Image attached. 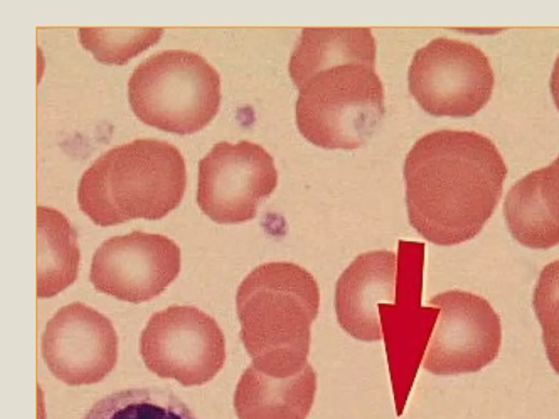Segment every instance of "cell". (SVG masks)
Returning <instances> with one entry per match:
<instances>
[{
    "label": "cell",
    "instance_id": "1",
    "mask_svg": "<svg viewBox=\"0 0 559 419\" xmlns=\"http://www.w3.org/2000/svg\"><path fill=\"white\" fill-rule=\"evenodd\" d=\"M376 53L369 27L303 30L289 72L299 89L296 124L309 143L354 150L374 135L384 115Z\"/></svg>",
    "mask_w": 559,
    "mask_h": 419
},
{
    "label": "cell",
    "instance_id": "2",
    "mask_svg": "<svg viewBox=\"0 0 559 419\" xmlns=\"http://www.w3.org/2000/svg\"><path fill=\"white\" fill-rule=\"evenodd\" d=\"M507 173L495 144L476 131L422 136L403 168L412 228L439 246L476 237L494 213Z\"/></svg>",
    "mask_w": 559,
    "mask_h": 419
},
{
    "label": "cell",
    "instance_id": "3",
    "mask_svg": "<svg viewBox=\"0 0 559 419\" xmlns=\"http://www.w3.org/2000/svg\"><path fill=\"white\" fill-rule=\"evenodd\" d=\"M321 293L314 277L292 262L257 267L239 285L241 340L261 373L288 376L308 365Z\"/></svg>",
    "mask_w": 559,
    "mask_h": 419
},
{
    "label": "cell",
    "instance_id": "4",
    "mask_svg": "<svg viewBox=\"0 0 559 419\" xmlns=\"http://www.w3.org/2000/svg\"><path fill=\"white\" fill-rule=\"evenodd\" d=\"M186 185L185 159L175 145L136 139L103 153L83 173L78 204L100 226L159 220L181 205Z\"/></svg>",
    "mask_w": 559,
    "mask_h": 419
},
{
    "label": "cell",
    "instance_id": "5",
    "mask_svg": "<svg viewBox=\"0 0 559 419\" xmlns=\"http://www.w3.org/2000/svg\"><path fill=\"white\" fill-rule=\"evenodd\" d=\"M128 98L134 114L144 124L191 135L217 116L221 78L217 69L194 51L162 50L135 68Z\"/></svg>",
    "mask_w": 559,
    "mask_h": 419
},
{
    "label": "cell",
    "instance_id": "6",
    "mask_svg": "<svg viewBox=\"0 0 559 419\" xmlns=\"http://www.w3.org/2000/svg\"><path fill=\"white\" fill-rule=\"evenodd\" d=\"M490 58L477 46L437 37L413 56L408 89L426 113L470 117L481 111L494 90Z\"/></svg>",
    "mask_w": 559,
    "mask_h": 419
},
{
    "label": "cell",
    "instance_id": "7",
    "mask_svg": "<svg viewBox=\"0 0 559 419\" xmlns=\"http://www.w3.org/2000/svg\"><path fill=\"white\" fill-rule=\"evenodd\" d=\"M140 354L153 374L184 387L209 383L227 360L222 330L191 306H172L154 314L141 334Z\"/></svg>",
    "mask_w": 559,
    "mask_h": 419
},
{
    "label": "cell",
    "instance_id": "8",
    "mask_svg": "<svg viewBox=\"0 0 559 419\" xmlns=\"http://www.w3.org/2000/svg\"><path fill=\"white\" fill-rule=\"evenodd\" d=\"M278 177L274 158L261 145L222 141L200 159L197 201L215 223L247 222L275 191Z\"/></svg>",
    "mask_w": 559,
    "mask_h": 419
},
{
    "label": "cell",
    "instance_id": "9",
    "mask_svg": "<svg viewBox=\"0 0 559 419\" xmlns=\"http://www.w3.org/2000/svg\"><path fill=\"white\" fill-rule=\"evenodd\" d=\"M439 308L423 369L436 376L477 373L500 354V315L481 296L449 291L429 301Z\"/></svg>",
    "mask_w": 559,
    "mask_h": 419
},
{
    "label": "cell",
    "instance_id": "10",
    "mask_svg": "<svg viewBox=\"0 0 559 419\" xmlns=\"http://www.w3.org/2000/svg\"><path fill=\"white\" fill-rule=\"evenodd\" d=\"M424 251L423 244L400 242L397 300L380 307L394 399L400 412L415 383L439 313L433 306L422 307L421 304Z\"/></svg>",
    "mask_w": 559,
    "mask_h": 419
},
{
    "label": "cell",
    "instance_id": "11",
    "mask_svg": "<svg viewBox=\"0 0 559 419\" xmlns=\"http://www.w3.org/2000/svg\"><path fill=\"white\" fill-rule=\"evenodd\" d=\"M182 253L163 235L133 232L105 240L92 259L97 291L128 303L158 298L180 275Z\"/></svg>",
    "mask_w": 559,
    "mask_h": 419
},
{
    "label": "cell",
    "instance_id": "12",
    "mask_svg": "<svg viewBox=\"0 0 559 419\" xmlns=\"http://www.w3.org/2000/svg\"><path fill=\"white\" fill-rule=\"evenodd\" d=\"M42 355L68 385L101 383L119 360V338L109 319L82 303L60 308L42 336Z\"/></svg>",
    "mask_w": 559,
    "mask_h": 419
},
{
    "label": "cell",
    "instance_id": "13",
    "mask_svg": "<svg viewBox=\"0 0 559 419\" xmlns=\"http://www.w3.org/2000/svg\"><path fill=\"white\" fill-rule=\"evenodd\" d=\"M399 259L396 252L361 253L338 280V322L355 340H384L380 307L394 304L398 295Z\"/></svg>",
    "mask_w": 559,
    "mask_h": 419
},
{
    "label": "cell",
    "instance_id": "14",
    "mask_svg": "<svg viewBox=\"0 0 559 419\" xmlns=\"http://www.w3.org/2000/svg\"><path fill=\"white\" fill-rule=\"evenodd\" d=\"M311 365L300 373L276 376L249 366L238 381L234 408L238 419H307L316 397Z\"/></svg>",
    "mask_w": 559,
    "mask_h": 419
},
{
    "label": "cell",
    "instance_id": "15",
    "mask_svg": "<svg viewBox=\"0 0 559 419\" xmlns=\"http://www.w3.org/2000/svg\"><path fill=\"white\" fill-rule=\"evenodd\" d=\"M37 298L51 299L76 282L78 234L56 209L37 206Z\"/></svg>",
    "mask_w": 559,
    "mask_h": 419
},
{
    "label": "cell",
    "instance_id": "16",
    "mask_svg": "<svg viewBox=\"0 0 559 419\" xmlns=\"http://www.w3.org/2000/svg\"><path fill=\"white\" fill-rule=\"evenodd\" d=\"M541 168L521 178L507 194L504 214L516 242L532 249L559 244V228L549 216L540 190Z\"/></svg>",
    "mask_w": 559,
    "mask_h": 419
},
{
    "label": "cell",
    "instance_id": "17",
    "mask_svg": "<svg viewBox=\"0 0 559 419\" xmlns=\"http://www.w3.org/2000/svg\"><path fill=\"white\" fill-rule=\"evenodd\" d=\"M83 419H197L173 391L138 388L119 391L103 398Z\"/></svg>",
    "mask_w": 559,
    "mask_h": 419
},
{
    "label": "cell",
    "instance_id": "18",
    "mask_svg": "<svg viewBox=\"0 0 559 419\" xmlns=\"http://www.w3.org/2000/svg\"><path fill=\"white\" fill-rule=\"evenodd\" d=\"M83 49L106 65H125L149 47L157 44L163 27H80Z\"/></svg>",
    "mask_w": 559,
    "mask_h": 419
},
{
    "label": "cell",
    "instance_id": "19",
    "mask_svg": "<svg viewBox=\"0 0 559 419\" xmlns=\"http://www.w3.org/2000/svg\"><path fill=\"white\" fill-rule=\"evenodd\" d=\"M533 308L541 324L549 364L559 375V260L548 263L540 275Z\"/></svg>",
    "mask_w": 559,
    "mask_h": 419
},
{
    "label": "cell",
    "instance_id": "20",
    "mask_svg": "<svg viewBox=\"0 0 559 419\" xmlns=\"http://www.w3.org/2000/svg\"><path fill=\"white\" fill-rule=\"evenodd\" d=\"M540 190L549 216L559 228V157L541 168Z\"/></svg>",
    "mask_w": 559,
    "mask_h": 419
},
{
    "label": "cell",
    "instance_id": "21",
    "mask_svg": "<svg viewBox=\"0 0 559 419\" xmlns=\"http://www.w3.org/2000/svg\"><path fill=\"white\" fill-rule=\"evenodd\" d=\"M549 86H551V92L554 98V102H555V105L559 111V55L554 64V68L551 75V82H549Z\"/></svg>",
    "mask_w": 559,
    "mask_h": 419
}]
</instances>
